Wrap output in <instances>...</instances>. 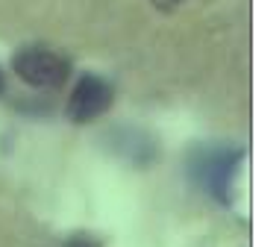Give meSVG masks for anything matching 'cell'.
Returning <instances> with one entry per match:
<instances>
[{
	"instance_id": "cell-1",
	"label": "cell",
	"mask_w": 256,
	"mask_h": 247,
	"mask_svg": "<svg viewBox=\"0 0 256 247\" xmlns=\"http://www.w3.org/2000/svg\"><path fill=\"white\" fill-rule=\"evenodd\" d=\"M244 162V150L236 144H200L188 156V174L212 200L232 203V180Z\"/></svg>"
},
{
	"instance_id": "cell-2",
	"label": "cell",
	"mask_w": 256,
	"mask_h": 247,
	"mask_svg": "<svg viewBox=\"0 0 256 247\" xmlns=\"http://www.w3.org/2000/svg\"><path fill=\"white\" fill-rule=\"evenodd\" d=\"M12 71L32 88H62L71 80V59L42 44H26L12 56Z\"/></svg>"
},
{
	"instance_id": "cell-3",
	"label": "cell",
	"mask_w": 256,
	"mask_h": 247,
	"mask_svg": "<svg viewBox=\"0 0 256 247\" xmlns=\"http://www.w3.org/2000/svg\"><path fill=\"white\" fill-rule=\"evenodd\" d=\"M112 103H115V88L109 80H103L98 74H82L77 80V86L71 88L65 115L74 124H88L106 115L112 109Z\"/></svg>"
},
{
	"instance_id": "cell-4",
	"label": "cell",
	"mask_w": 256,
	"mask_h": 247,
	"mask_svg": "<svg viewBox=\"0 0 256 247\" xmlns=\"http://www.w3.org/2000/svg\"><path fill=\"white\" fill-rule=\"evenodd\" d=\"M112 150L118 156H124L132 165H150L156 159V142L142 132V130H132V126H124V130H115L112 132Z\"/></svg>"
},
{
	"instance_id": "cell-5",
	"label": "cell",
	"mask_w": 256,
	"mask_h": 247,
	"mask_svg": "<svg viewBox=\"0 0 256 247\" xmlns=\"http://www.w3.org/2000/svg\"><path fill=\"white\" fill-rule=\"evenodd\" d=\"M65 247H98V242H94V238H88V236H74Z\"/></svg>"
},
{
	"instance_id": "cell-6",
	"label": "cell",
	"mask_w": 256,
	"mask_h": 247,
	"mask_svg": "<svg viewBox=\"0 0 256 247\" xmlns=\"http://www.w3.org/2000/svg\"><path fill=\"white\" fill-rule=\"evenodd\" d=\"M186 0H154V6L156 9H162V12H174L177 6H182Z\"/></svg>"
},
{
	"instance_id": "cell-7",
	"label": "cell",
	"mask_w": 256,
	"mask_h": 247,
	"mask_svg": "<svg viewBox=\"0 0 256 247\" xmlns=\"http://www.w3.org/2000/svg\"><path fill=\"white\" fill-rule=\"evenodd\" d=\"M3 94H6V74L0 71V98H3Z\"/></svg>"
}]
</instances>
